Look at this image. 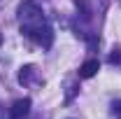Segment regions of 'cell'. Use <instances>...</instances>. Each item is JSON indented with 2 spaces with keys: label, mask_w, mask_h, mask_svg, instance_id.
<instances>
[{
  "label": "cell",
  "mask_w": 121,
  "mask_h": 119,
  "mask_svg": "<svg viewBox=\"0 0 121 119\" xmlns=\"http://www.w3.org/2000/svg\"><path fill=\"white\" fill-rule=\"evenodd\" d=\"M19 19H21V33H23V35H28L30 30H35L37 26L47 23L44 14H42V9H40V5H37L35 0L21 2V7H19Z\"/></svg>",
  "instance_id": "obj_1"
},
{
  "label": "cell",
  "mask_w": 121,
  "mask_h": 119,
  "mask_svg": "<svg viewBox=\"0 0 121 119\" xmlns=\"http://www.w3.org/2000/svg\"><path fill=\"white\" fill-rule=\"evenodd\" d=\"M28 110H30V98H19V101L12 103L9 114H12L14 119H21V117H26V114H28Z\"/></svg>",
  "instance_id": "obj_2"
},
{
  "label": "cell",
  "mask_w": 121,
  "mask_h": 119,
  "mask_svg": "<svg viewBox=\"0 0 121 119\" xmlns=\"http://www.w3.org/2000/svg\"><path fill=\"white\" fill-rule=\"evenodd\" d=\"M100 70V63H98V59H89L82 63V68H79V77L82 79H89V77H93V75Z\"/></svg>",
  "instance_id": "obj_3"
},
{
  "label": "cell",
  "mask_w": 121,
  "mask_h": 119,
  "mask_svg": "<svg viewBox=\"0 0 121 119\" xmlns=\"http://www.w3.org/2000/svg\"><path fill=\"white\" fill-rule=\"evenodd\" d=\"M33 75H35V68H33V65H23V68L19 70V82H21V84H28L30 79H33Z\"/></svg>",
  "instance_id": "obj_4"
},
{
  "label": "cell",
  "mask_w": 121,
  "mask_h": 119,
  "mask_svg": "<svg viewBox=\"0 0 121 119\" xmlns=\"http://www.w3.org/2000/svg\"><path fill=\"white\" fill-rule=\"evenodd\" d=\"M109 63H121V51H114V54H109Z\"/></svg>",
  "instance_id": "obj_5"
},
{
  "label": "cell",
  "mask_w": 121,
  "mask_h": 119,
  "mask_svg": "<svg viewBox=\"0 0 121 119\" xmlns=\"http://www.w3.org/2000/svg\"><path fill=\"white\" fill-rule=\"evenodd\" d=\"M0 45H2V35H0Z\"/></svg>",
  "instance_id": "obj_6"
}]
</instances>
